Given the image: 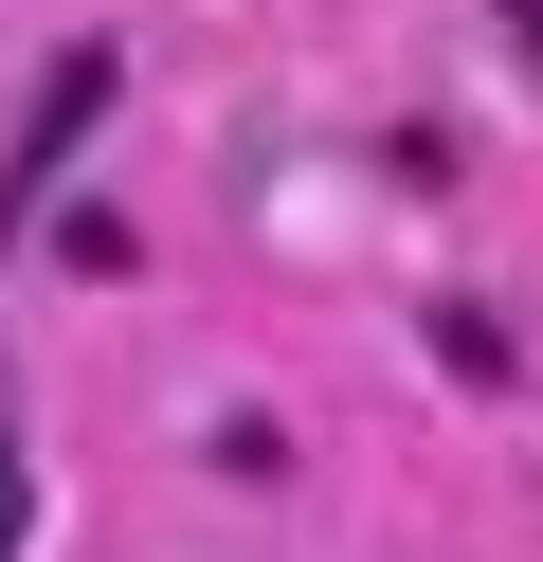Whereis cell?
<instances>
[{"mask_svg": "<svg viewBox=\"0 0 543 562\" xmlns=\"http://www.w3.org/2000/svg\"><path fill=\"white\" fill-rule=\"evenodd\" d=\"M19 544H36V472L0 453V562H19Z\"/></svg>", "mask_w": 543, "mask_h": 562, "instance_id": "1", "label": "cell"}]
</instances>
